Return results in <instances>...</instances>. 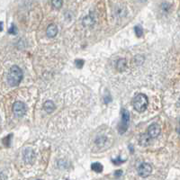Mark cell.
Here are the masks:
<instances>
[{"instance_id":"8","label":"cell","mask_w":180,"mask_h":180,"mask_svg":"<svg viewBox=\"0 0 180 180\" xmlns=\"http://www.w3.org/2000/svg\"><path fill=\"white\" fill-rule=\"evenodd\" d=\"M57 33H58V27H57V25L54 24H50L48 26L47 30H46V34H47L48 37L53 38V37H55L57 35Z\"/></svg>"},{"instance_id":"7","label":"cell","mask_w":180,"mask_h":180,"mask_svg":"<svg viewBox=\"0 0 180 180\" xmlns=\"http://www.w3.org/2000/svg\"><path fill=\"white\" fill-rule=\"evenodd\" d=\"M35 158V154L32 149H26L24 152V160L27 164H32Z\"/></svg>"},{"instance_id":"10","label":"cell","mask_w":180,"mask_h":180,"mask_svg":"<svg viewBox=\"0 0 180 180\" xmlns=\"http://www.w3.org/2000/svg\"><path fill=\"white\" fill-rule=\"evenodd\" d=\"M44 110L47 112L48 114H51V112H53L55 110V105L54 103L51 102V101H47V102L44 103Z\"/></svg>"},{"instance_id":"2","label":"cell","mask_w":180,"mask_h":180,"mask_svg":"<svg viewBox=\"0 0 180 180\" xmlns=\"http://www.w3.org/2000/svg\"><path fill=\"white\" fill-rule=\"evenodd\" d=\"M149 104V100L147 95L144 94L136 95L133 99V106L134 109L140 113L144 112L147 108Z\"/></svg>"},{"instance_id":"12","label":"cell","mask_w":180,"mask_h":180,"mask_svg":"<svg viewBox=\"0 0 180 180\" xmlns=\"http://www.w3.org/2000/svg\"><path fill=\"white\" fill-rule=\"evenodd\" d=\"M116 68L118 69L119 71H123L125 70L126 68V61L124 59H121L117 61V66Z\"/></svg>"},{"instance_id":"5","label":"cell","mask_w":180,"mask_h":180,"mask_svg":"<svg viewBox=\"0 0 180 180\" xmlns=\"http://www.w3.org/2000/svg\"><path fill=\"white\" fill-rule=\"evenodd\" d=\"M152 167L149 163H142L138 168V173L142 178H146L151 174Z\"/></svg>"},{"instance_id":"11","label":"cell","mask_w":180,"mask_h":180,"mask_svg":"<svg viewBox=\"0 0 180 180\" xmlns=\"http://www.w3.org/2000/svg\"><path fill=\"white\" fill-rule=\"evenodd\" d=\"M94 23H95L94 18H93L91 16H86V17L84 18V20H83V24H84L85 26H91V25L94 24Z\"/></svg>"},{"instance_id":"14","label":"cell","mask_w":180,"mask_h":180,"mask_svg":"<svg viewBox=\"0 0 180 180\" xmlns=\"http://www.w3.org/2000/svg\"><path fill=\"white\" fill-rule=\"evenodd\" d=\"M63 0H51V4L53 6V7L56 9H59V8L61 7L62 6Z\"/></svg>"},{"instance_id":"4","label":"cell","mask_w":180,"mask_h":180,"mask_svg":"<svg viewBox=\"0 0 180 180\" xmlns=\"http://www.w3.org/2000/svg\"><path fill=\"white\" fill-rule=\"evenodd\" d=\"M26 105L23 102H16L13 105V112L16 116L21 117L26 113Z\"/></svg>"},{"instance_id":"16","label":"cell","mask_w":180,"mask_h":180,"mask_svg":"<svg viewBox=\"0 0 180 180\" xmlns=\"http://www.w3.org/2000/svg\"><path fill=\"white\" fill-rule=\"evenodd\" d=\"M75 65H76L78 68H82L83 65H84V61H83V60H76V61H75Z\"/></svg>"},{"instance_id":"1","label":"cell","mask_w":180,"mask_h":180,"mask_svg":"<svg viewBox=\"0 0 180 180\" xmlns=\"http://www.w3.org/2000/svg\"><path fill=\"white\" fill-rule=\"evenodd\" d=\"M23 79V71L18 66H13L8 73L7 81L11 86H18Z\"/></svg>"},{"instance_id":"3","label":"cell","mask_w":180,"mask_h":180,"mask_svg":"<svg viewBox=\"0 0 180 180\" xmlns=\"http://www.w3.org/2000/svg\"><path fill=\"white\" fill-rule=\"evenodd\" d=\"M129 122H130V113L126 109H123V111H122V121L118 126L119 133L121 134L124 133L127 131L128 126H129Z\"/></svg>"},{"instance_id":"15","label":"cell","mask_w":180,"mask_h":180,"mask_svg":"<svg viewBox=\"0 0 180 180\" xmlns=\"http://www.w3.org/2000/svg\"><path fill=\"white\" fill-rule=\"evenodd\" d=\"M134 29H135L136 35H137L138 37H141L142 34H143V29H142V27H141V25H136Z\"/></svg>"},{"instance_id":"19","label":"cell","mask_w":180,"mask_h":180,"mask_svg":"<svg viewBox=\"0 0 180 180\" xmlns=\"http://www.w3.org/2000/svg\"><path fill=\"white\" fill-rule=\"evenodd\" d=\"M122 174H123V171H122V170H117V171H115V176H117V177H121Z\"/></svg>"},{"instance_id":"6","label":"cell","mask_w":180,"mask_h":180,"mask_svg":"<svg viewBox=\"0 0 180 180\" xmlns=\"http://www.w3.org/2000/svg\"><path fill=\"white\" fill-rule=\"evenodd\" d=\"M160 133V127L157 124H153L149 126L148 128V135L152 139V138H157Z\"/></svg>"},{"instance_id":"18","label":"cell","mask_w":180,"mask_h":180,"mask_svg":"<svg viewBox=\"0 0 180 180\" xmlns=\"http://www.w3.org/2000/svg\"><path fill=\"white\" fill-rule=\"evenodd\" d=\"M124 162V160L123 159H121V157L119 156L116 158V159H113V163L114 165H120V164H122Z\"/></svg>"},{"instance_id":"20","label":"cell","mask_w":180,"mask_h":180,"mask_svg":"<svg viewBox=\"0 0 180 180\" xmlns=\"http://www.w3.org/2000/svg\"><path fill=\"white\" fill-rule=\"evenodd\" d=\"M0 31H3V23L0 22Z\"/></svg>"},{"instance_id":"9","label":"cell","mask_w":180,"mask_h":180,"mask_svg":"<svg viewBox=\"0 0 180 180\" xmlns=\"http://www.w3.org/2000/svg\"><path fill=\"white\" fill-rule=\"evenodd\" d=\"M150 140H151V138L149 137L148 134H141L140 136L139 142H140L141 146H148L150 143Z\"/></svg>"},{"instance_id":"17","label":"cell","mask_w":180,"mask_h":180,"mask_svg":"<svg viewBox=\"0 0 180 180\" xmlns=\"http://www.w3.org/2000/svg\"><path fill=\"white\" fill-rule=\"evenodd\" d=\"M8 32L10 33V34H16V27L15 24H12L11 25V27H10V29L8 30Z\"/></svg>"},{"instance_id":"13","label":"cell","mask_w":180,"mask_h":180,"mask_svg":"<svg viewBox=\"0 0 180 180\" xmlns=\"http://www.w3.org/2000/svg\"><path fill=\"white\" fill-rule=\"evenodd\" d=\"M92 170H94L95 172L96 173H101L103 171V166L99 162H95L91 165Z\"/></svg>"}]
</instances>
